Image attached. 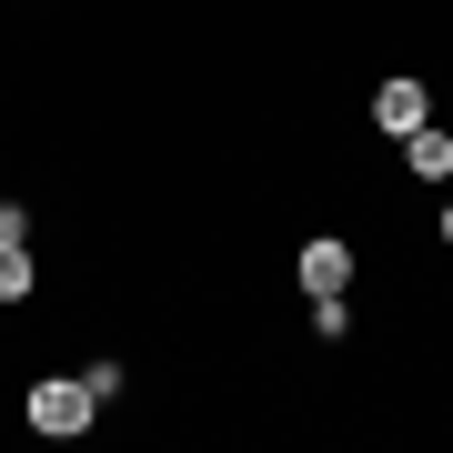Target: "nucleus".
<instances>
[{
    "instance_id": "obj_1",
    "label": "nucleus",
    "mask_w": 453,
    "mask_h": 453,
    "mask_svg": "<svg viewBox=\"0 0 453 453\" xmlns=\"http://www.w3.org/2000/svg\"><path fill=\"white\" fill-rule=\"evenodd\" d=\"M31 434H50V443H71V434H91V413H101V393L81 383V372H41L31 383Z\"/></svg>"
},
{
    "instance_id": "obj_2",
    "label": "nucleus",
    "mask_w": 453,
    "mask_h": 453,
    "mask_svg": "<svg viewBox=\"0 0 453 453\" xmlns=\"http://www.w3.org/2000/svg\"><path fill=\"white\" fill-rule=\"evenodd\" d=\"M434 121V91L413 81V71H393L383 91H372V131H393V142H403V131H423Z\"/></svg>"
},
{
    "instance_id": "obj_3",
    "label": "nucleus",
    "mask_w": 453,
    "mask_h": 453,
    "mask_svg": "<svg viewBox=\"0 0 453 453\" xmlns=\"http://www.w3.org/2000/svg\"><path fill=\"white\" fill-rule=\"evenodd\" d=\"M292 282H303V292H342V282H353V242H333V232H312V242L292 252Z\"/></svg>"
},
{
    "instance_id": "obj_4",
    "label": "nucleus",
    "mask_w": 453,
    "mask_h": 453,
    "mask_svg": "<svg viewBox=\"0 0 453 453\" xmlns=\"http://www.w3.org/2000/svg\"><path fill=\"white\" fill-rule=\"evenodd\" d=\"M403 162H413L423 181H443V172H453V131H443V121H423V131H403Z\"/></svg>"
},
{
    "instance_id": "obj_5",
    "label": "nucleus",
    "mask_w": 453,
    "mask_h": 453,
    "mask_svg": "<svg viewBox=\"0 0 453 453\" xmlns=\"http://www.w3.org/2000/svg\"><path fill=\"white\" fill-rule=\"evenodd\" d=\"M31 282H41L31 242H0V303H31Z\"/></svg>"
},
{
    "instance_id": "obj_6",
    "label": "nucleus",
    "mask_w": 453,
    "mask_h": 453,
    "mask_svg": "<svg viewBox=\"0 0 453 453\" xmlns=\"http://www.w3.org/2000/svg\"><path fill=\"white\" fill-rule=\"evenodd\" d=\"M312 333H323V342H342V333H353V312H342V292H312Z\"/></svg>"
},
{
    "instance_id": "obj_7",
    "label": "nucleus",
    "mask_w": 453,
    "mask_h": 453,
    "mask_svg": "<svg viewBox=\"0 0 453 453\" xmlns=\"http://www.w3.org/2000/svg\"><path fill=\"white\" fill-rule=\"evenodd\" d=\"M0 242H31V202H0Z\"/></svg>"
},
{
    "instance_id": "obj_8",
    "label": "nucleus",
    "mask_w": 453,
    "mask_h": 453,
    "mask_svg": "<svg viewBox=\"0 0 453 453\" xmlns=\"http://www.w3.org/2000/svg\"><path fill=\"white\" fill-rule=\"evenodd\" d=\"M443 242H453V202H443Z\"/></svg>"
}]
</instances>
